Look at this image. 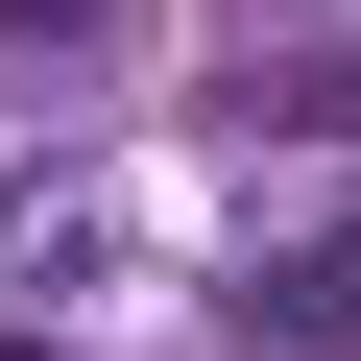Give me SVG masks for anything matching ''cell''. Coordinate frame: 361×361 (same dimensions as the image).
I'll list each match as a JSON object with an SVG mask.
<instances>
[{"instance_id": "obj_1", "label": "cell", "mask_w": 361, "mask_h": 361, "mask_svg": "<svg viewBox=\"0 0 361 361\" xmlns=\"http://www.w3.org/2000/svg\"><path fill=\"white\" fill-rule=\"evenodd\" d=\"M241 337H265V361H361V193L289 217V241L241 265Z\"/></svg>"}, {"instance_id": "obj_2", "label": "cell", "mask_w": 361, "mask_h": 361, "mask_svg": "<svg viewBox=\"0 0 361 361\" xmlns=\"http://www.w3.org/2000/svg\"><path fill=\"white\" fill-rule=\"evenodd\" d=\"M241 121H265V145H361V49H265Z\"/></svg>"}, {"instance_id": "obj_3", "label": "cell", "mask_w": 361, "mask_h": 361, "mask_svg": "<svg viewBox=\"0 0 361 361\" xmlns=\"http://www.w3.org/2000/svg\"><path fill=\"white\" fill-rule=\"evenodd\" d=\"M0 49H97V0H0Z\"/></svg>"}, {"instance_id": "obj_4", "label": "cell", "mask_w": 361, "mask_h": 361, "mask_svg": "<svg viewBox=\"0 0 361 361\" xmlns=\"http://www.w3.org/2000/svg\"><path fill=\"white\" fill-rule=\"evenodd\" d=\"M265 25H361V0H265Z\"/></svg>"}]
</instances>
